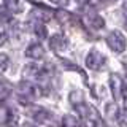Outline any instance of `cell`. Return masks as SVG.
Wrapping results in <instances>:
<instances>
[{"mask_svg": "<svg viewBox=\"0 0 127 127\" xmlns=\"http://www.w3.org/2000/svg\"><path fill=\"white\" fill-rule=\"evenodd\" d=\"M49 46H51V49H54V51H61L67 46V38L62 37V35H54V37L49 40Z\"/></svg>", "mask_w": 127, "mask_h": 127, "instance_id": "obj_8", "label": "cell"}, {"mask_svg": "<svg viewBox=\"0 0 127 127\" xmlns=\"http://www.w3.org/2000/svg\"><path fill=\"white\" fill-rule=\"evenodd\" d=\"M24 127H37V126L32 124V122H26V124H24Z\"/></svg>", "mask_w": 127, "mask_h": 127, "instance_id": "obj_24", "label": "cell"}, {"mask_svg": "<svg viewBox=\"0 0 127 127\" xmlns=\"http://www.w3.org/2000/svg\"><path fill=\"white\" fill-rule=\"evenodd\" d=\"M6 40H8V32H6V29L0 27V46H2V45H5V43H6Z\"/></svg>", "mask_w": 127, "mask_h": 127, "instance_id": "obj_21", "label": "cell"}, {"mask_svg": "<svg viewBox=\"0 0 127 127\" xmlns=\"http://www.w3.org/2000/svg\"><path fill=\"white\" fill-rule=\"evenodd\" d=\"M86 19H87V24H89L91 27H94V29H102V27L105 26L103 18L98 16V14H95V13H89L86 16Z\"/></svg>", "mask_w": 127, "mask_h": 127, "instance_id": "obj_9", "label": "cell"}, {"mask_svg": "<svg viewBox=\"0 0 127 127\" xmlns=\"http://www.w3.org/2000/svg\"><path fill=\"white\" fill-rule=\"evenodd\" d=\"M106 43L116 53H124V49H126V37L118 30L111 32L108 37H106Z\"/></svg>", "mask_w": 127, "mask_h": 127, "instance_id": "obj_2", "label": "cell"}, {"mask_svg": "<svg viewBox=\"0 0 127 127\" xmlns=\"http://www.w3.org/2000/svg\"><path fill=\"white\" fill-rule=\"evenodd\" d=\"M5 126L6 127H18V116L13 114V113H8L6 121H5Z\"/></svg>", "mask_w": 127, "mask_h": 127, "instance_id": "obj_16", "label": "cell"}, {"mask_svg": "<svg viewBox=\"0 0 127 127\" xmlns=\"http://www.w3.org/2000/svg\"><path fill=\"white\" fill-rule=\"evenodd\" d=\"M10 19V13H8V10L5 6L0 5V21H8Z\"/></svg>", "mask_w": 127, "mask_h": 127, "instance_id": "obj_20", "label": "cell"}, {"mask_svg": "<svg viewBox=\"0 0 127 127\" xmlns=\"http://www.w3.org/2000/svg\"><path fill=\"white\" fill-rule=\"evenodd\" d=\"M26 56H27V57H30V59L38 61V59H41L43 56H45V48L40 45V43H33V45H30L26 49Z\"/></svg>", "mask_w": 127, "mask_h": 127, "instance_id": "obj_7", "label": "cell"}, {"mask_svg": "<svg viewBox=\"0 0 127 127\" xmlns=\"http://www.w3.org/2000/svg\"><path fill=\"white\" fill-rule=\"evenodd\" d=\"M8 67V56L6 54H0V73Z\"/></svg>", "mask_w": 127, "mask_h": 127, "instance_id": "obj_18", "label": "cell"}, {"mask_svg": "<svg viewBox=\"0 0 127 127\" xmlns=\"http://www.w3.org/2000/svg\"><path fill=\"white\" fill-rule=\"evenodd\" d=\"M68 100L71 105H79V103H83V100H84V95H83L81 91H71L70 95H68Z\"/></svg>", "mask_w": 127, "mask_h": 127, "instance_id": "obj_15", "label": "cell"}, {"mask_svg": "<svg viewBox=\"0 0 127 127\" xmlns=\"http://www.w3.org/2000/svg\"><path fill=\"white\" fill-rule=\"evenodd\" d=\"M35 33H37V37H40V38H46V29L41 24H38V26L35 27Z\"/></svg>", "mask_w": 127, "mask_h": 127, "instance_id": "obj_19", "label": "cell"}, {"mask_svg": "<svg viewBox=\"0 0 127 127\" xmlns=\"http://www.w3.org/2000/svg\"><path fill=\"white\" fill-rule=\"evenodd\" d=\"M33 118H35V121H38V122H46V121H49L53 116H51V113H49L48 110L38 108V110L33 113Z\"/></svg>", "mask_w": 127, "mask_h": 127, "instance_id": "obj_14", "label": "cell"}, {"mask_svg": "<svg viewBox=\"0 0 127 127\" xmlns=\"http://www.w3.org/2000/svg\"><path fill=\"white\" fill-rule=\"evenodd\" d=\"M105 62H106L105 56L100 54L97 49H92L86 57V65H87V68H91V70H100L102 67L105 65Z\"/></svg>", "mask_w": 127, "mask_h": 127, "instance_id": "obj_3", "label": "cell"}, {"mask_svg": "<svg viewBox=\"0 0 127 127\" xmlns=\"http://www.w3.org/2000/svg\"><path fill=\"white\" fill-rule=\"evenodd\" d=\"M41 75V68L35 64H27L22 70V76L26 78L24 81H30V79H37Z\"/></svg>", "mask_w": 127, "mask_h": 127, "instance_id": "obj_6", "label": "cell"}, {"mask_svg": "<svg viewBox=\"0 0 127 127\" xmlns=\"http://www.w3.org/2000/svg\"><path fill=\"white\" fill-rule=\"evenodd\" d=\"M53 3H57V5H61V6H67L68 5V0H51Z\"/></svg>", "mask_w": 127, "mask_h": 127, "instance_id": "obj_23", "label": "cell"}, {"mask_svg": "<svg viewBox=\"0 0 127 127\" xmlns=\"http://www.w3.org/2000/svg\"><path fill=\"white\" fill-rule=\"evenodd\" d=\"M76 2H78V3H86L87 0H76Z\"/></svg>", "mask_w": 127, "mask_h": 127, "instance_id": "obj_25", "label": "cell"}, {"mask_svg": "<svg viewBox=\"0 0 127 127\" xmlns=\"http://www.w3.org/2000/svg\"><path fill=\"white\" fill-rule=\"evenodd\" d=\"M110 84H111V91H113V95L114 98H126V86H124V81L118 76L116 73H111L110 75Z\"/></svg>", "mask_w": 127, "mask_h": 127, "instance_id": "obj_4", "label": "cell"}, {"mask_svg": "<svg viewBox=\"0 0 127 127\" xmlns=\"http://www.w3.org/2000/svg\"><path fill=\"white\" fill-rule=\"evenodd\" d=\"M94 127H110V126L106 124L102 118H98V119H95V121H94Z\"/></svg>", "mask_w": 127, "mask_h": 127, "instance_id": "obj_22", "label": "cell"}, {"mask_svg": "<svg viewBox=\"0 0 127 127\" xmlns=\"http://www.w3.org/2000/svg\"><path fill=\"white\" fill-rule=\"evenodd\" d=\"M5 8L11 13H21L24 10V5L21 0H5Z\"/></svg>", "mask_w": 127, "mask_h": 127, "instance_id": "obj_11", "label": "cell"}, {"mask_svg": "<svg viewBox=\"0 0 127 127\" xmlns=\"http://www.w3.org/2000/svg\"><path fill=\"white\" fill-rule=\"evenodd\" d=\"M56 18H57L61 22H70L71 19H73V14L65 13V11H57V16H56Z\"/></svg>", "mask_w": 127, "mask_h": 127, "instance_id": "obj_17", "label": "cell"}, {"mask_svg": "<svg viewBox=\"0 0 127 127\" xmlns=\"http://www.w3.org/2000/svg\"><path fill=\"white\" fill-rule=\"evenodd\" d=\"M76 111L78 114L81 118H86V119H91V121H95V119L100 118V114H98V111L94 108V106L91 105H83V103H79V105H76Z\"/></svg>", "mask_w": 127, "mask_h": 127, "instance_id": "obj_5", "label": "cell"}, {"mask_svg": "<svg viewBox=\"0 0 127 127\" xmlns=\"http://www.w3.org/2000/svg\"><path fill=\"white\" fill-rule=\"evenodd\" d=\"M38 95H40V89L37 86H33L30 81H21L19 83V102L21 103L29 105Z\"/></svg>", "mask_w": 127, "mask_h": 127, "instance_id": "obj_1", "label": "cell"}, {"mask_svg": "<svg viewBox=\"0 0 127 127\" xmlns=\"http://www.w3.org/2000/svg\"><path fill=\"white\" fill-rule=\"evenodd\" d=\"M13 92V86H11V83L8 81H0V102L6 100L8 97H10V94Z\"/></svg>", "mask_w": 127, "mask_h": 127, "instance_id": "obj_10", "label": "cell"}, {"mask_svg": "<svg viewBox=\"0 0 127 127\" xmlns=\"http://www.w3.org/2000/svg\"><path fill=\"white\" fill-rule=\"evenodd\" d=\"M62 127H84V126L79 122L78 118L67 114V116H64V119H62Z\"/></svg>", "mask_w": 127, "mask_h": 127, "instance_id": "obj_13", "label": "cell"}, {"mask_svg": "<svg viewBox=\"0 0 127 127\" xmlns=\"http://www.w3.org/2000/svg\"><path fill=\"white\" fill-rule=\"evenodd\" d=\"M111 2H114V0H111Z\"/></svg>", "mask_w": 127, "mask_h": 127, "instance_id": "obj_26", "label": "cell"}, {"mask_svg": "<svg viewBox=\"0 0 127 127\" xmlns=\"http://www.w3.org/2000/svg\"><path fill=\"white\" fill-rule=\"evenodd\" d=\"M105 113L106 116L113 121H119V110H118V105H114L113 102L106 103V108H105Z\"/></svg>", "mask_w": 127, "mask_h": 127, "instance_id": "obj_12", "label": "cell"}]
</instances>
